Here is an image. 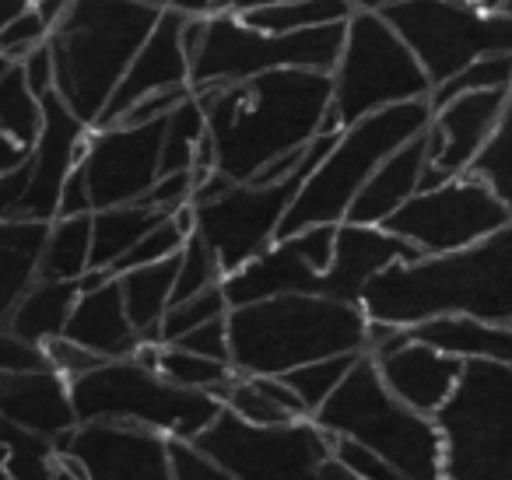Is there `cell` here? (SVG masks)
I'll list each match as a JSON object with an SVG mask.
<instances>
[{"mask_svg":"<svg viewBox=\"0 0 512 480\" xmlns=\"http://www.w3.org/2000/svg\"><path fill=\"white\" fill-rule=\"evenodd\" d=\"M432 113L435 109L428 99H411L376 109V113L337 130L327 155L302 179L299 193H295L292 207H288L285 221H281L278 239L313 225H341L348 218L351 200L369 183L379 162L390 151H397L400 144L411 141V137L425 134L428 123H432Z\"/></svg>","mask_w":512,"mask_h":480,"instance_id":"8992f818","label":"cell"},{"mask_svg":"<svg viewBox=\"0 0 512 480\" xmlns=\"http://www.w3.org/2000/svg\"><path fill=\"white\" fill-rule=\"evenodd\" d=\"M158 372L169 382L183 389H200V393H214L218 396L228 382L235 379V368L228 361H214L204 354H193L179 344H162L158 347Z\"/></svg>","mask_w":512,"mask_h":480,"instance_id":"e575fe53","label":"cell"},{"mask_svg":"<svg viewBox=\"0 0 512 480\" xmlns=\"http://www.w3.org/2000/svg\"><path fill=\"white\" fill-rule=\"evenodd\" d=\"M88 130L92 127H85L57 92L43 95V127H39V137L32 144L29 186H25V197L18 204V218H57L60 190H64L67 176L78 169L81 155H85Z\"/></svg>","mask_w":512,"mask_h":480,"instance_id":"e0dca14e","label":"cell"},{"mask_svg":"<svg viewBox=\"0 0 512 480\" xmlns=\"http://www.w3.org/2000/svg\"><path fill=\"white\" fill-rule=\"evenodd\" d=\"M442 435V480H512V368L463 358L449 400L432 414Z\"/></svg>","mask_w":512,"mask_h":480,"instance_id":"ba28073f","label":"cell"},{"mask_svg":"<svg viewBox=\"0 0 512 480\" xmlns=\"http://www.w3.org/2000/svg\"><path fill=\"white\" fill-rule=\"evenodd\" d=\"M418 249L407 246L404 239L390 235L383 225H355V221H341L334 235V256H330L327 270L320 274V288L316 295L337 298V302H358L362 305V291L379 270H386L397 260H418Z\"/></svg>","mask_w":512,"mask_h":480,"instance_id":"ffe728a7","label":"cell"},{"mask_svg":"<svg viewBox=\"0 0 512 480\" xmlns=\"http://www.w3.org/2000/svg\"><path fill=\"white\" fill-rule=\"evenodd\" d=\"M29 4H36V0H29Z\"/></svg>","mask_w":512,"mask_h":480,"instance_id":"03108f58","label":"cell"},{"mask_svg":"<svg viewBox=\"0 0 512 480\" xmlns=\"http://www.w3.org/2000/svg\"><path fill=\"white\" fill-rule=\"evenodd\" d=\"M337 225H313L285 239H274L264 253H256L239 270L221 277V291L232 305L260 302V298L295 295V291H316L320 274L334 256Z\"/></svg>","mask_w":512,"mask_h":480,"instance_id":"2e32d148","label":"cell"},{"mask_svg":"<svg viewBox=\"0 0 512 480\" xmlns=\"http://www.w3.org/2000/svg\"><path fill=\"white\" fill-rule=\"evenodd\" d=\"M425 165H428V137L418 134L379 162V169L369 176V183L351 200L348 218L344 221H355V225H383L393 211H400V207L421 190V172H425Z\"/></svg>","mask_w":512,"mask_h":480,"instance_id":"cb8c5ba5","label":"cell"},{"mask_svg":"<svg viewBox=\"0 0 512 480\" xmlns=\"http://www.w3.org/2000/svg\"><path fill=\"white\" fill-rule=\"evenodd\" d=\"M407 337L425 340L439 351L460 354V358H491L512 368V326L509 323H481V319L442 316L428 319L407 330Z\"/></svg>","mask_w":512,"mask_h":480,"instance_id":"484cf974","label":"cell"},{"mask_svg":"<svg viewBox=\"0 0 512 480\" xmlns=\"http://www.w3.org/2000/svg\"><path fill=\"white\" fill-rule=\"evenodd\" d=\"M0 417L39 438H64L78 428L71 403V382L53 368L0 372Z\"/></svg>","mask_w":512,"mask_h":480,"instance_id":"7402d4cb","label":"cell"},{"mask_svg":"<svg viewBox=\"0 0 512 480\" xmlns=\"http://www.w3.org/2000/svg\"><path fill=\"white\" fill-rule=\"evenodd\" d=\"M71 403L78 424L85 421H123L141 424L165 438L193 442L214 424L225 403L214 393L183 389L130 354L95 365L92 372L71 379Z\"/></svg>","mask_w":512,"mask_h":480,"instance_id":"52a82bcc","label":"cell"},{"mask_svg":"<svg viewBox=\"0 0 512 480\" xmlns=\"http://www.w3.org/2000/svg\"><path fill=\"white\" fill-rule=\"evenodd\" d=\"M190 232H193L190 207H183V211H176V214H165L148 235H141V242H137L130 253H123L120 260L109 267V274L116 277V274H123V270H134V267H144V263H158V260H165V256H176Z\"/></svg>","mask_w":512,"mask_h":480,"instance_id":"f35d334b","label":"cell"},{"mask_svg":"<svg viewBox=\"0 0 512 480\" xmlns=\"http://www.w3.org/2000/svg\"><path fill=\"white\" fill-rule=\"evenodd\" d=\"M46 232H50V221H0V326H8L11 309L39 277Z\"/></svg>","mask_w":512,"mask_h":480,"instance_id":"d4e9b609","label":"cell"},{"mask_svg":"<svg viewBox=\"0 0 512 480\" xmlns=\"http://www.w3.org/2000/svg\"><path fill=\"white\" fill-rule=\"evenodd\" d=\"M50 480H85V473L78 470V463L67 456H57V470H53Z\"/></svg>","mask_w":512,"mask_h":480,"instance_id":"9f6ffc18","label":"cell"},{"mask_svg":"<svg viewBox=\"0 0 512 480\" xmlns=\"http://www.w3.org/2000/svg\"><path fill=\"white\" fill-rule=\"evenodd\" d=\"M50 368V358L39 344H29L8 326H0V372H36Z\"/></svg>","mask_w":512,"mask_h":480,"instance_id":"bcb514c9","label":"cell"},{"mask_svg":"<svg viewBox=\"0 0 512 480\" xmlns=\"http://www.w3.org/2000/svg\"><path fill=\"white\" fill-rule=\"evenodd\" d=\"M162 218V211L141 204V200L92 211V267L88 270H106L109 274V267L123 253H130L141 242V235H148Z\"/></svg>","mask_w":512,"mask_h":480,"instance_id":"f546056e","label":"cell"},{"mask_svg":"<svg viewBox=\"0 0 512 480\" xmlns=\"http://www.w3.org/2000/svg\"><path fill=\"white\" fill-rule=\"evenodd\" d=\"M64 337L88 347V351L106 361L130 358L144 344L141 333L130 323L127 309H123L120 281L116 277H106L95 288L78 291V302H74L71 319L64 326Z\"/></svg>","mask_w":512,"mask_h":480,"instance_id":"603a6c76","label":"cell"},{"mask_svg":"<svg viewBox=\"0 0 512 480\" xmlns=\"http://www.w3.org/2000/svg\"><path fill=\"white\" fill-rule=\"evenodd\" d=\"M78 281H43L36 277L32 288L18 298L8 316V330L18 333L29 344H50L53 337H64V326L78 302Z\"/></svg>","mask_w":512,"mask_h":480,"instance_id":"83f0119b","label":"cell"},{"mask_svg":"<svg viewBox=\"0 0 512 480\" xmlns=\"http://www.w3.org/2000/svg\"><path fill=\"white\" fill-rule=\"evenodd\" d=\"M327 435L369 449L411 480H442V435L432 417L418 414L386 389L369 351L358 354L341 386L313 414Z\"/></svg>","mask_w":512,"mask_h":480,"instance_id":"5b68a950","label":"cell"},{"mask_svg":"<svg viewBox=\"0 0 512 480\" xmlns=\"http://www.w3.org/2000/svg\"><path fill=\"white\" fill-rule=\"evenodd\" d=\"M228 312V298L225 291H221V284H214V288L207 291H197V295L190 298H179V302H172L169 309H165L162 323H158V340L162 344H176L183 333L197 330V326L211 323V319H221Z\"/></svg>","mask_w":512,"mask_h":480,"instance_id":"ab89813d","label":"cell"},{"mask_svg":"<svg viewBox=\"0 0 512 480\" xmlns=\"http://www.w3.org/2000/svg\"><path fill=\"white\" fill-rule=\"evenodd\" d=\"M43 127V99L29 88L22 74V64L11 67L0 78V134H8L11 141L32 148Z\"/></svg>","mask_w":512,"mask_h":480,"instance_id":"836d02e7","label":"cell"},{"mask_svg":"<svg viewBox=\"0 0 512 480\" xmlns=\"http://www.w3.org/2000/svg\"><path fill=\"white\" fill-rule=\"evenodd\" d=\"M358 361V354H330V358H320V361H309V365H299L292 372L278 375L285 379V386L292 389L295 396L302 400L306 414L313 417L320 410V403L341 386V379L351 372V365Z\"/></svg>","mask_w":512,"mask_h":480,"instance_id":"74e56055","label":"cell"},{"mask_svg":"<svg viewBox=\"0 0 512 480\" xmlns=\"http://www.w3.org/2000/svg\"><path fill=\"white\" fill-rule=\"evenodd\" d=\"M372 361L379 368V379L386 382L400 403H407L418 414L432 417L449 393L456 389L463 372L460 354L439 351V347L425 344V340L407 337V330H397L383 340V344L369 347Z\"/></svg>","mask_w":512,"mask_h":480,"instance_id":"ac0fdd59","label":"cell"},{"mask_svg":"<svg viewBox=\"0 0 512 480\" xmlns=\"http://www.w3.org/2000/svg\"><path fill=\"white\" fill-rule=\"evenodd\" d=\"M29 8V0H0V29L18 15V11Z\"/></svg>","mask_w":512,"mask_h":480,"instance_id":"680465c9","label":"cell"},{"mask_svg":"<svg viewBox=\"0 0 512 480\" xmlns=\"http://www.w3.org/2000/svg\"><path fill=\"white\" fill-rule=\"evenodd\" d=\"M4 463H8V445H0V480H11L8 466H4Z\"/></svg>","mask_w":512,"mask_h":480,"instance_id":"6125c7cd","label":"cell"},{"mask_svg":"<svg viewBox=\"0 0 512 480\" xmlns=\"http://www.w3.org/2000/svg\"><path fill=\"white\" fill-rule=\"evenodd\" d=\"M53 449L74 459L85 480H176L169 438L141 424L85 421L57 438Z\"/></svg>","mask_w":512,"mask_h":480,"instance_id":"9a60e30c","label":"cell"},{"mask_svg":"<svg viewBox=\"0 0 512 480\" xmlns=\"http://www.w3.org/2000/svg\"><path fill=\"white\" fill-rule=\"evenodd\" d=\"M512 88V53H488V57H477L470 60L467 67L446 78L442 85H435L428 92V102L442 106V102L456 99V95H467V92H509Z\"/></svg>","mask_w":512,"mask_h":480,"instance_id":"d590c367","label":"cell"},{"mask_svg":"<svg viewBox=\"0 0 512 480\" xmlns=\"http://www.w3.org/2000/svg\"><path fill=\"white\" fill-rule=\"evenodd\" d=\"M169 452H172V473H176V480H235L225 466L207 459L193 442L169 438Z\"/></svg>","mask_w":512,"mask_h":480,"instance_id":"ee69618b","label":"cell"},{"mask_svg":"<svg viewBox=\"0 0 512 480\" xmlns=\"http://www.w3.org/2000/svg\"><path fill=\"white\" fill-rule=\"evenodd\" d=\"M355 11H386L390 4H400V0H348Z\"/></svg>","mask_w":512,"mask_h":480,"instance_id":"91938a15","label":"cell"},{"mask_svg":"<svg viewBox=\"0 0 512 480\" xmlns=\"http://www.w3.org/2000/svg\"><path fill=\"white\" fill-rule=\"evenodd\" d=\"M477 179L491 186L502 197V204L512 211V88L505 92V106L498 116L495 134L488 137V144L481 148V155L470 165Z\"/></svg>","mask_w":512,"mask_h":480,"instance_id":"8d00e7d4","label":"cell"},{"mask_svg":"<svg viewBox=\"0 0 512 480\" xmlns=\"http://www.w3.org/2000/svg\"><path fill=\"white\" fill-rule=\"evenodd\" d=\"M505 11H512V0H505Z\"/></svg>","mask_w":512,"mask_h":480,"instance_id":"e7e4bbea","label":"cell"},{"mask_svg":"<svg viewBox=\"0 0 512 480\" xmlns=\"http://www.w3.org/2000/svg\"><path fill=\"white\" fill-rule=\"evenodd\" d=\"M18 64H22L25 81H29V88L39 95V99H43L46 92H53V60H50L46 43H39L36 50H29Z\"/></svg>","mask_w":512,"mask_h":480,"instance_id":"681fc988","label":"cell"},{"mask_svg":"<svg viewBox=\"0 0 512 480\" xmlns=\"http://www.w3.org/2000/svg\"><path fill=\"white\" fill-rule=\"evenodd\" d=\"M172 8L183 15H211V0H172Z\"/></svg>","mask_w":512,"mask_h":480,"instance_id":"6f0895ef","label":"cell"},{"mask_svg":"<svg viewBox=\"0 0 512 480\" xmlns=\"http://www.w3.org/2000/svg\"><path fill=\"white\" fill-rule=\"evenodd\" d=\"M92 267V214L53 218L39 256L43 281H81Z\"/></svg>","mask_w":512,"mask_h":480,"instance_id":"4dcf8cb0","label":"cell"},{"mask_svg":"<svg viewBox=\"0 0 512 480\" xmlns=\"http://www.w3.org/2000/svg\"><path fill=\"white\" fill-rule=\"evenodd\" d=\"M25 186H29V162L15 172H4L0 176V221L18 218V204L25 197Z\"/></svg>","mask_w":512,"mask_h":480,"instance_id":"f907efd6","label":"cell"},{"mask_svg":"<svg viewBox=\"0 0 512 480\" xmlns=\"http://www.w3.org/2000/svg\"><path fill=\"white\" fill-rule=\"evenodd\" d=\"M176 88H190V57L183 50V11L165 8L158 15L151 36L134 53L127 74L116 85L109 106L102 109L95 127H109L127 113L134 102L148 99L158 92H176Z\"/></svg>","mask_w":512,"mask_h":480,"instance_id":"d6986e66","label":"cell"},{"mask_svg":"<svg viewBox=\"0 0 512 480\" xmlns=\"http://www.w3.org/2000/svg\"><path fill=\"white\" fill-rule=\"evenodd\" d=\"M428 92L432 81L418 57L379 11H355L344 22L341 57L330 71L327 130H341L397 102L428 99Z\"/></svg>","mask_w":512,"mask_h":480,"instance_id":"9c48e42d","label":"cell"},{"mask_svg":"<svg viewBox=\"0 0 512 480\" xmlns=\"http://www.w3.org/2000/svg\"><path fill=\"white\" fill-rule=\"evenodd\" d=\"M193 186H197V172L193 169L162 172V176L155 179V186L144 193L141 204L155 207V211H162V214H176V211H183V207H190Z\"/></svg>","mask_w":512,"mask_h":480,"instance_id":"7bdbcfd3","label":"cell"},{"mask_svg":"<svg viewBox=\"0 0 512 480\" xmlns=\"http://www.w3.org/2000/svg\"><path fill=\"white\" fill-rule=\"evenodd\" d=\"M355 15L348 0H281V4H267L239 15L242 22H249L253 29L264 32H302V29H320V25H341Z\"/></svg>","mask_w":512,"mask_h":480,"instance_id":"1f68e13d","label":"cell"},{"mask_svg":"<svg viewBox=\"0 0 512 480\" xmlns=\"http://www.w3.org/2000/svg\"><path fill=\"white\" fill-rule=\"evenodd\" d=\"M362 309L397 330L442 316L512 326V225L456 253L390 263L365 284Z\"/></svg>","mask_w":512,"mask_h":480,"instance_id":"7a4b0ae2","label":"cell"},{"mask_svg":"<svg viewBox=\"0 0 512 480\" xmlns=\"http://www.w3.org/2000/svg\"><path fill=\"white\" fill-rule=\"evenodd\" d=\"M179 347L193 354H204V358H214V361H228V330H225V316L221 319H211V323L197 326V330L183 333L176 340Z\"/></svg>","mask_w":512,"mask_h":480,"instance_id":"c3c4849f","label":"cell"},{"mask_svg":"<svg viewBox=\"0 0 512 480\" xmlns=\"http://www.w3.org/2000/svg\"><path fill=\"white\" fill-rule=\"evenodd\" d=\"M302 480H365V477L351 470L344 459H337V452H330V456L323 459L320 466H313V470H309Z\"/></svg>","mask_w":512,"mask_h":480,"instance_id":"f5cc1de1","label":"cell"},{"mask_svg":"<svg viewBox=\"0 0 512 480\" xmlns=\"http://www.w3.org/2000/svg\"><path fill=\"white\" fill-rule=\"evenodd\" d=\"M43 351H46V358H50L53 372H60L67 382L78 379V375H85V372H92L95 365L106 361V358H99V354H92L88 347L74 344V340H67V337H53L50 344H43Z\"/></svg>","mask_w":512,"mask_h":480,"instance_id":"f6af8a7d","label":"cell"},{"mask_svg":"<svg viewBox=\"0 0 512 480\" xmlns=\"http://www.w3.org/2000/svg\"><path fill=\"white\" fill-rule=\"evenodd\" d=\"M165 8L144 0H71L53 22L46 50L53 92L85 127H95L134 53L151 36Z\"/></svg>","mask_w":512,"mask_h":480,"instance_id":"277c9868","label":"cell"},{"mask_svg":"<svg viewBox=\"0 0 512 480\" xmlns=\"http://www.w3.org/2000/svg\"><path fill=\"white\" fill-rule=\"evenodd\" d=\"M411 46L425 78L442 85L470 60L512 53V11H484L463 0H400L379 11Z\"/></svg>","mask_w":512,"mask_h":480,"instance_id":"7c38bea8","label":"cell"},{"mask_svg":"<svg viewBox=\"0 0 512 480\" xmlns=\"http://www.w3.org/2000/svg\"><path fill=\"white\" fill-rule=\"evenodd\" d=\"M67 214H92V200H88V186L81 169H74L67 176L64 190H60V207H57V218H67Z\"/></svg>","mask_w":512,"mask_h":480,"instance_id":"816d5d0a","label":"cell"},{"mask_svg":"<svg viewBox=\"0 0 512 480\" xmlns=\"http://www.w3.org/2000/svg\"><path fill=\"white\" fill-rule=\"evenodd\" d=\"M228 365L239 375H285L330 354H362L369 316L358 302L295 291L225 312Z\"/></svg>","mask_w":512,"mask_h":480,"instance_id":"3957f363","label":"cell"},{"mask_svg":"<svg viewBox=\"0 0 512 480\" xmlns=\"http://www.w3.org/2000/svg\"><path fill=\"white\" fill-rule=\"evenodd\" d=\"M214 172L232 183L260 176L278 158L309 148L327 130L330 74L306 67L256 74L235 85L200 88Z\"/></svg>","mask_w":512,"mask_h":480,"instance_id":"6da1fadb","label":"cell"},{"mask_svg":"<svg viewBox=\"0 0 512 480\" xmlns=\"http://www.w3.org/2000/svg\"><path fill=\"white\" fill-rule=\"evenodd\" d=\"M463 4H474V8H484V11L505 8V0H463Z\"/></svg>","mask_w":512,"mask_h":480,"instance_id":"94428289","label":"cell"},{"mask_svg":"<svg viewBox=\"0 0 512 480\" xmlns=\"http://www.w3.org/2000/svg\"><path fill=\"white\" fill-rule=\"evenodd\" d=\"M165 116L148 123H109L92 127L78 169L85 176L92 211L137 204L162 176Z\"/></svg>","mask_w":512,"mask_h":480,"instance_id":"5bb4252c","label":"cell"},{"mask_svg":"<svg viewBox=\"0 0 512 480\" xmlns=\"http://www.w3.org/2000/svg\"><path fill=\"white\" fill-rule=\"evenodd\" d=\"M46 36H50V25H46L43 15L29 4V8L18 11V15L0 29V53L11 60H22L29 50L46 43Z\"/></svg>","mask_w":512,"mask_h":480,"instance_id":"b9f144b4","label":"cell"},{"mask_svg":"<svg viewBox=\"0 0 512 480\" xmlns=\"http://www.w3.org/2000/svg\"><path fill=\"white\" fill-rule=\"evenodd\" d=\"M207 137V116L200 106V95L190 92L169 116H165L162 137V172L193 169L200 155V144Z\"/></svg>","mask_w":512,"mask_h":480,"instance_id":"d6a6232c","label":"cell"},{"mask_svg":"<svg viewBox=\"0 0 512 480\" xmlns=\"http://www.w3.org/2000/svg\"><path fill=\"white\" fill-rule=\"evenodd\" d=\"M334 134L316 137L309 144L302 165L295 172H288L285 179H274V183H249V179L246 183H228L218 197L190 204L193 235H200L211 246V253L218 256L221 274L239 270L242 263H249L256 253H264L278 239L281 221H285L302 179L327 155Z\"/></svg>","mask_w":512,"mask_h":480,"instance_id":"8fae6325","label":"cell"},{"mask_svg":"<svg viewBox=\"0 0 512 480\" xmlns=\"http://www.w3.org/2000/svg\"><path fill=\"white\" fill-rule=\"evenodd\" d=\"M144 4H155V8H172V0H144Z\"/></svg>","mask_w":512,"mask_h":480,"instance_id":"be15d7a7","label":"cell"},{"mask_svg":"<svg viewBox=\"0 0 512 480\" xmlns=\"http://www.w3.org/2000/svg\"><path fill=\"white\" fill-rule=\"evenodd\" d=\"M505 106V92H467L435 106L428 123V162L446 176L470 172L474 158L495 134Z\"/></svg>","mask_w":512,"mask_h":480,"instance_id":"44dd1931","label":"cell"},{"mask_svg":"<svg viewBox=\"0 0 512 480\" xmlns=\"http://www.w3.org/2000/svg\"><path fill=\"white\" fill-rule=\"evenodd\" d=\"M334 452H337V459H344V463H348L355 473H362L365 480H411L400 470H393V466H386L383 459H376L369 449L348 442V438H334Z\"/></svg>","mask_w":512,"mask_h":480,"instance_id":"7dc6e473","label":"cell"},{"mask_svg":"<svg viewBox=\"0 0 512 480\" xmlns=\"http://www.w3.org/2000/svg\"><path fill=\"white\" fill-rule=\"evenodd\" d=\"M505 225H512V211L474 172H460L432 190H418L383 221L386 232L404 239L421 256L467 249Z\"/></svg>","mask_w":512,"mask_h":480,"instance_id":"4fadbf2b","label":"cell"},{"mask_svg":"<svg viewBox=\"0 0 512 480\" xmlns=\"http://www.w3.org/2000/svg\"><path fill=\"white\" fill-rule=\"evenodd\" d=\"M29 155H32V148H25V144L11 141L8 134H0V176H4V172L22 169V165L29 162Z\"/></svg>","mask_w":512,"mask_h":480,"instance_id":"db71d44e","label":"cell"},{"mask_svg":"<svg viewBox=\"0 0 512 480\" xmlns=\"http://www.w3.org/2000/svg\"><path fill=\"white\" fill-rule=\"evenodd\" d=\"M176 270H179V253L165 256V260H158V263H144V267L116 274L120 295H123V309H127L134 330L141 333V340L162 344V340H158V323H162L165 309L172 305Z\"/></svg>","mask_w":512,"mask_h":480,"instance_id":"4316f807","label":"cell"},{"mask_svg":"<svg viewBox=\"0 0 512 480\" xmlns=\"http://www.w3.org/2000/svg\"><path fill=\"white\" fill-rule=\"evenodd\" d=\"M218 400L225 403V410H232L235 417L249 424H285L309 417L302 400L285 386V379L278 375H239L228 382L218 393Z\"/></svg>","mask_w":512,"mask_h":480,"instance_id":"f1b7e54d","label":"cell"},{"mask_svg":"<svg viewBox=\"0 0 512 480\" xmlns=\"http://www.w3.org/2000/svg\"><path fill=\"white\" fill-rule=\"evenodd\" d=\"M221 267H218V256L211 253L200 235H186L183 249H179V270H176V288H172V302L179 298H190L197 291H207L214 284H221Z\"/></svg>","mask_w":512,"mask_h":480,"instance_id":"60d3db41","label":"cell"},{"mask_svg":"<svg viewBox=\"0 0 512 480\" xmlns=\"http://www.w3.org/2000/svg\"><path fill=\"white\" fill-rule=\"evenodd\" d=\"M344 22L320 25L302 32H264L242 22L239 15H207L204 36L190 53V88H218L249 81L256 74L281 71V67H306V71L330 74L341 57Z\"/></svg>","mask_w":512,"mask_h":480,"instance_id":"30bf717a","label":"cell"},{"mask_svg":"<svg viewBox=\"0 0 512 480\" xmlns=\"http://www.w3.org/2000/svg\"><path fill=\"white\" fill-rule=\"evenodd\" d=\"M267 4H281V0H211V15L221 11V15H246V11L267 8Z\"/></svg>","mask_w":512,"mask_h":480,"instance_id":"11a10c76","label":"cell"}]
</instances>
